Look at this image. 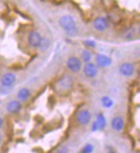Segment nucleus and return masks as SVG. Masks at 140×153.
<instances>
[{
  "instance_id": "4468645a",
  "label": "nucleus",
  "mask_w": 140,
  "mask_h": 153,
  "mask_svg": "<svg viewBox=\"0 0 140 153\" xmlns=\"http://www.w3.org/2000/svg\"><path fill=\"white\" fill-rule=\"evenodd\" d=\"M30 91L28 88H21L17 93V99L20 102H25L27 101L30 97Z\"/></svg>"
},
{
  "instance_id": "39448f33",
  "label": "nucleus",
  "mask_w": 140,
  "mask_h": 153,
  "mask_svg": "<svg viewBox=\"0 0 140 153\" xmlns=\"http://www.w3.org/2000/svg\"><path fill=\"white\" fill-rule=\"evenodd\" d=\"M91 120V114L90 112L87 109L81 110L77 113V121L78 124L82 126L88 125Z\"/></svg>"
},
{
  "instance_id": "f257e3e1",
  "label": "nucleus",
  "mask_w": 140,
  "mask_h": 153,
  "mask_svg": "<svg viewBox=\"0 0 140 153\" xmlns=\"http://www.w3.org/2000/svg\"><path fill=\"white\" fill-rule=\"evenodd\" d=\"M59 24L61 28L64 30V32L70 36H75L77 35V28L76 26L75 20L72 16L65 15L60 17Z\"/></svg>"
},
{
  "instance_id": "4be33fe9",
  "label": "nucleus",
  "mask_w": 140,
  "mask_h": 153,
  "mask_svg": "<svg viewBox=\"0 0 140 153\" xmlns=\"http://www.w3.org/2000/svg\"><path fill=\"white\" fill-rule=\"evenodd\" d=\"M57 153H68V150H67V149H65V148H64V149L59 150V151Z\"/></svg>"
},
{
  "instance_id": "b1692460",
  "label": "nucleus",
  "mask_w": 140,
  "mask_h": 153,
  "mask_svg": "<svg viewBox=\"0 0 140 153\" xmlns=\"http://www.w3.org/2000/svg\"><path fill=\"white\" fill-rule=\"evenodd\" d=\"M1 143H2V134L0 133V145H1Z\"/></svg>"
},
{
  "instance_id": "20e7f679",
  "label": "nucleus",
  "mask_w": 140,
  "mask_h": 153,
  "mask_svg": "<svg viewBox=\"0 0 140 153\" xmlns=\"http://www.w3.org/2000/svg\"><path fill=\"white\" fill-rule=\"evenodd\" d=\"M84 75L90 78H94L98 73V67L94 63H86L84 66Z\"/></svg>"
},
{
  "instance_id": "412c9836",
  "label": "nucleus",
  "mask_w": 140,
  "mask_h": 153,
  "mask_svg": "<svg viewBox=\"0 0 140 153\" xmlns=\"http://www.w3.org/2000/svg\"><path fill=\"white\" fill-rule=\"evenodd\" d=\"M97 130H98V126H97L96 122L95 121V122L93 123V126H92V131H93V132H96V131H97Z\"/></svg>"
},
{
  "instance_id": "9b49d317",
  "label": "nucleus",
  "mask_w": 140,
  "mask_h": 153,
  "mask_svg": "<svg viewBox=\"0 0 140 153\" xmlns=\"http://www.w3.org/2000/svg\"><path fill=\"white\" fill-rule=\"evenodd\" d=\"M22 105L21 102L18 100H12L8 102L6 106V109L10 114H17L21 110Z\"/></svg>"
},
{
  "instance_id": "6ab92c4d",
  "label": "nucleus",
  "mask_w": 140,
  "mask_h": 153,
  "mask_svg": "<svg viewBox=\"0 0 140 153\" xmlns=\"http://www.w3.org/2000/svg\"><path fill=\"white\" fill-rule=\"evenodd\" d=\"M94 151V147L90 144H88L84 146L82 150V153H92Z\"/></svg>"
},
{
  "instance_id": "1a4fd4ad",
  "label": "nucleus",
  "mask_w": 140,
  "mask_h": 153,
  "mask_svg": "<svg viewBox=\"0 0 140 153\" xmlns=\"http://www.w3.org/2000/svg\"><path fill=\"white\" fill-rule=\"evenodd\" d=\"M93 26L97 31L102 32L108 28V22L103 16H98L93 22Z\"/></svg>"
},
{
  "instance_id": "f3484780",
  "label": "nucleus",
  "mask_w": 140,
  "mask_h": 153,
  "mask_svg": "<svg viewBox=\"0 0 140 153\" xmlns=\"http://www.w3.org/2000/svg\"><path fill=\"white\" fill-rule=\"evenodd\" d=\"M50 47V41L47 38H42L41 41V43L39 45V48L41 49V51H46L47 49H48V48Z\"/></svg>"
},
{
  "instance_id": "6e6552de",
  "label": "nucleus",
  "mask_w": 140,
  "mask_h": 153,
  "mask_svg": "<svg viewBox=\"0 0 140 153\" xmlns=\"http://www.w3.org/2000/svg\"><path fill=\"white\" fill-rule=\"evenodd\" d=\"M119 73L124 76H133L134 71H135V68L132 63H123L119 68Z\"/></svg>"
},
{
  "instance_id": "ddd939ff",
  "label": "nucleus",
  "mask_w": 140,
  "mask_h": 153,
  "mask_svg": "<svg viewBox=\"0 0 140 153\" xmlns=\"http://www.w3.org/2000/svg\"><path fill=\"white\" fill-rule=\"evenodd\" d=\"M138 35V32L136 31V28H126V30L123 32V38L126 41H132L136 38V35Z\"/></svg>"
},
{
  "instance_id": "f8f14e48",
  "label": "nucleus",
  "mask_w": 140,
  "mask_h": 153,
  "mask_svg": "<svg viewBox=\"0 0 140 153\" xmlns=\"http://www.w3.org/2000/svg\"><path fill=\"white\" fill-rule=\"evenodd\" d=\"M112 127L113 130H115L116 132H121L123 129H124V126H125V122H124V120L117 116V117H114L112 120Z\"/></svg>"
},
{
  "instance_id": "a211bd4d",
  "label": "nucleus",
  "mask_w": 140,
  "mask_h": 153,
  "mask_svg": "<svg viewBox=\"0 0 140 153\" xmlns=\"http://www.w3.org/2000/svg\"><path fill=\"white\" fill-rule=\"evenodd\" d=\"M82 59H83V61L85 64L86 63L90 62L91 59H92V54L89 50H84L82 53Z\"/></svg>"
},
{
  "instance_id": "aec40b11",
  "label": "nucleus",
  "mask_w": 140,
  "mask_h": 153,
  "mask_svg": "<svg viewBox=\"0 0 140 153\" xmlns=\"http://www.w3.org/2000/svg\"><path fill=\"white\" fill-rule=\"evenodd\" d=\"M85 45L90 48H95L96 47V42L94 41H86L85 42Z\"/></svg>"
},
{
  "instance_id": "0eeeda50",
  "label": "nucleus",
  "mask_w": 140,
  "mask_h": 153,
  "mask_svg": "<svg viewBox=\"0 0 140 153\" xmlns=\"http://www.w3.org/2000/svg\"><path fill=\"white\" fill-rule=\"evenodd\" d=\"M112 59L106 54L99 53L96 56V65L97 67H107L112 65Z\"/></svg>"
},
{
  "instance_id": "2eb2a0df",
  "label": "nucleus",
  "mask_w": 140,
  "mask_h": 153,
  "mask_svg": "<svg viewBox=\"0 0 140 153\" xmlns=\"http://www.w3.org/2000/svg\"><path fill=\"white\" fill-rule=\"evenodd\" d=\"M96 124H97V126H98V130H104L107 126V120H106L105 116L103 114L100 113L98 115H97V119H96Z\"/></svg>"
},
{
  "instance_id": "5701e85b",
  "label": "nucleus",
  "mask_w": 140,
  "mask_h": 153,
  "mask_svg": "<svg viewBox=\"0 0 140 153\" xmlns=\"http://www.w3.org/2000/svg\"><path fill=\"white\" fill-rule=\"evenodd\" d=\"M3 125H4V120H3V118L0 116V129L2 128Z\"/></svg>"
},
{
  "instance_id": "9d476101",
  "label": "nucleus",
  "mask_w": 140,
  "mask_h": 153,
  "mask_svg": "<svg viewBox=\"0 0 140 153\" xmlns=\"http://www.w3.org/2000/svg\"><path fill=\"white\" fill-rule=\"evenodd\" d=\"M42 37L37 31H31L28 35V43L32 48H38Z\"/></svg>"
},
{
  "instance_id": "423d86ee",
  "label": "nucleus",
  "mask_w": 140,
  "mask_h": 153,
  "mask_svg": "<svg viewBox=\"0 0 140 153\" xmlns=\"http://www.w3.org/2000/svg\"><path fill=\"white\" fill-rule=\"evenodd\" d=\"M72 84H73L72 77L69 75H64L59 80L57 85H58L59 89H60L62 91H68L71 88Z\"/></svg>"
},
{
  "instance_id": "7ed1b4c3",
  "label": "nucleus",
  "mask_w": 140,
  "mask_h": 153,
  "mask_svg": "<svg viewBox=\"0 0 140 153\" xmlns=\"http://www.w3.org/2000/svg\"><path fill=\"white\" fill-rule=\"evenodd\" d=\"M66 65L70 71H72L74 73H77L78 71H80V70L82 68V62H81L80 59L73 56V57H70L68 59V60L66 62Z\"/></svg>"
},
{
  "instance_id": "a878e982",
  "label": "nucleus",
  "mask_w": 140,
  "mask_h": 153,
  "mask_svg": "<svg viewBox=\"0 0 140 153\" xmlns=\"http://www.w3.org/2000/svg\"><path fill=\"white\" fill-rule=\"evenodd\" d=\"M0 153H1V152H0Z\"/></svg>"
},
{
  "instance_id": "dca6fc26",
  "label": "nucleus",
  "mask_w": 140,
  "mask_h": 153,
  "mask_svg": "<svg viewBox=\"0 0 140 153\" xmlns=\"http://www.w3.org/2000/svg\"><path fill=\"white\" fill-rule=\"evenodd\" d=\"M101 104L106 108H110L113 105V102L110 97H103L101 98Z\"/></svg>"
},
{
  "instance_id": "f03ea898",
  "label": "nucleus",
  "mask_w": 140,
  "mask_h": 153,
  "mask_svg": "<svg viewBox=\"0 0 140 153\" xmlns=\"http://www.w3.org/2000/svg\"><path fill=\"white\" fill-rule=\"evenodd\" d=\"M16 81V76L12 72H8L4 74L0 78V84L2 87L10 88Z\"/></svg>"
},
{
  "instance_id": "393cba45",
  "label": "nucleus",
  "mask_w": 140,
  "mask_h": 153,
  "mask_svg": "<svg viewBox=\"0 0 140 153\" xmlns=\"http://www.w3.org/2000/svg\"><path fill=\"white\" fill-rule=\"evenodd\" d=\"M108 153H115V152H108Z\"/></svg>"
}]
</instances>
